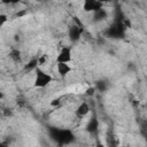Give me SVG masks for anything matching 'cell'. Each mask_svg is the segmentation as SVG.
<instances>
[{
	"label": "cell",
	"mask_w": 147,
	"mask_h": 147,
	"mask_svg": "<svg viewBox=\"0 0 147 147\" xmlns=\"http://www.w3.org/2000/svg\"><path fill=\"white\" fill-rule=\"evenodd\" d=\"M34 72L36 75H34V80H33V87L36 88H44L54 80L53 76H51L49 74H47L39 67L34 70Z\"/></svg>",
	"instance_id": "obj_1"
},
{
	"label": "cell",
	"mask_w": 147,
	"mask_h": 147,
	"mask_svg": "<svg viewBox=\"0 0 147 147\" xmlns=\"http://www.w3.org/2000/svg\"><path fill=\"white\" fill-rule=\"evenodd\" d=\"M83 10L85 13H96L103 8V3L98 0H85L82 6Z\"/></svg>",
	"instance_id": "obj_2"
},
{
	"label": "cell",
	"mask_w": 147,
	"mask_h": 147,
	"mask_svg": "<svg viewBox=\"0 0 147 147\" xmlns=\"http://www.w3.org/2000/svg\"><path fill=\"white\" fill-rule=\"evenodd\" d=\"M72 59V48L70 46H63L57 56H56V63H69Z\"/></svg>",
	"instance_id": "obj_3"
},
{
	"label": "cell",
	"mask_w": 147,
	"mask_h": 147,
	"mask_svg": "<svg viewBox=\"0 0 147 147\" xmlns=\"http://www.w3.org/2000/svg\"><path fill=\"white\" fill-rule=\"evenodd\" d=\"M55 139L61 144H69L74 137L69 130H55Z\"/></svg>",
	"instance_id": "obj_4"
},
{
	"label": "cell",
	"mask_w": 147,
	"mask_h": 147,
	"mask_svg": "<svg viewBox=\"0 0 147 147\" xmlns=\"http://www.w3.org/2000/svg\"><path fill=\"white\" fill-rule=\"evenodd\" d=\"M82 33H83V28L82 26H78L76 24H74L72 26L69 28L68 30V36H69V39L71 41H78L82 37Z\"/></svg>",
	"instance_id": "obj_5"
},
{
	"label": "cell",
	"mask_w": 147,
	"mask_h": 147,
	"mask_svg": "<svg viewBox=\"0 0 147 147\" xmlns=\"http://www.w3.org/2000/svg\"><path fill=\"white\" fill-rule=\"evenodd\" d=\"M91 111V108H90V105L87 103V102H80L79 105H78V107L76 108V110H75V114H76V116L77 117H85L88 113Z\"/></svg>",
	"instance_id": "obj_6"
},
{
	"label": "cell",
	"mask_w": 147,
	"mask_h": 147,
	"mask_svg": "<svg viewBox=\"0 0 147 147\" xmlns=\"http://www.w3.org/2000/svg\"><path fill=\"white\" fill-rule=\"evenodd\" d=\"M72 68L69 65V63H56V71L60 76L65 77L71 72Z\"/></svg>",
	"instance_id": "obj_7"
},
{
	"label": "cell",
	"mask_w": 147,
	"mask_h": 147,
	"mask_svg": "<svg viewBox=\"0 0 147 147\" xmlns=\"http://www.w3.org/2000/svg\"><path fill=\"white\" fill-rule=\"evenodd\" d=\"M98 129H99V121H98L96 117H92V118L87 122V124H86V126H85V130H86L88 133H94V132L98 131Z\"/></svg>",
	"instance_id": "obj_8"
},
{
	"label": "cell",
	"mask_w": 147,
	"mask_h": 147,
	"mask_svg": "<svg viewBox=\"0 0 147 147\" xmlns=\"http://www.w3.org/2000/svg\"><path fill=\"white\" fill-rule=\"evenodd\" d=\"M38 65H39V63H38V57H33V59H31V60L28 62V64L24 67V69L28 70V71H31V70H36V69L38 68Z\"/></svg>",
	"instance_id": "obj_9"
},
{
	"label": "cell",
	"mask_w": 147,
	"mask_h": 147,
	"mask_svg": "<svg viewBox=\"0 0 147 147\" xmlns=\"http://www.w3.org/2000/svg\"><path fill=\"white\" fill-rule=\"evenodd\" d=\"M9 57H10L13 61L17 62V61L21 60V52H20L18 49H11L10 53H9Z\"/></svg>",
	"instance_id": "obj_10"
},
{
	"label": "cell",
	"mask_w": 147,
	"mask_h": 147,
	"mask_svg": "<svg viewBox=\"0 0 147 147\" xmlns=\"http://www.w3.org/2000/svg\"><path fill=\"white\" fill-rule=\"evenodd\" d=\"M93 15H94V18H95V21H99V20H103L105 17H107V11H106V10L102 8L101 10H99V11L94 13Z\"/></svg>",
	"instance_id": "obj_11"
},
{
	"label": "cell",
	"mask_w": 147,
	"mask_h": 147,
	"mask_svg": "<svg viewBox=\"0 0 147 147\" xmlns=\"http://www.w3.org/2000/svg\"><path fill=\"white\" fill-rule=\"evenodd\" d=\"M95 88H96V91L105 92V91H107L108 85H107V83H105L103 80H100V82H98V83L95 84Z\"/></svg>",
	"instance_id": "obj_12"
},
{
	"label": "cell",
	"mask_w": 147,
	"mask_h": 147,
	"mask_svg": "<svg viewBox=\"0 0 147 147\" xmlns=\"http://www.w3.org/2000/svg\"><path fill=\"white\" fill-rule=\"evenodd\" d=\"M47 61H48V55L42 54V55L38 56V63H39V65H44V64H46Z\"/></svg>",
	"instance_id": "obj_13"
},
{
	"label": "cell",
	"mask_w": 147,
	"mask_h": 147,
	"mask_svg": "<svg viewBox=\"0 0 147 147\" xmlns=\"http://www.w3.org/2000/svg\"><path fill=\"white\" fill-rule=\"evenodd\" d=\"M95 92H96L95 86H90V87H87V88H86L85 94H86L87 96H93V95L95 94Z\"/></svg>",
	"instance_id": "obj_14"
},
{
	"label": "cell",
	"mask_w": 147,
	"mask_h": 147,
	"mask_svg": "<svg viewBox=\"0 0 147 147\" xmlns=\"http://www.w3.org/2000/svg\"><path fill=\"white\" fill-rule=\"evenodd\" d=\"M8 20H9V17H8L7 14H0V26H3L5 23H6Z\"/></svg>",
	"instance_id": "obj_15"
},
{
	"label": "cell",
	"mask_w": 147,
	"mask_h": 147,
	"mask_svg": "<svg viewBox=\"0 0 147 147\" xmlns=\"http://www.w3.org/2000/svg\"><path fill=\"white\" fill-rule=\"evenodd\" d=\"M25 15H28V10H25V9H21V10H18V11L15 14V17H17V18H22V17H24Z\"/></svg>",
	"instance_id": "obj_16"
},
{
	"label": "cell",
	"mask_w": 147,
	"mask_h": 147,
	"mask_svg": "<svg viewBox=\"0 0 147 147\" xmlns=\"http://www.w3.org/2000/svg\"><path fill=\"white\" fill-rule=\"evenodd\" d=\"M123 26H124V28H127V29H131V28H132L131 21H130L129 18H125V20L123 21Z\"/></svg>",
	"instance_id": "obj_17"
},
{
	"label": "cell",
	"mask_w": 147,
	"mask_h": 147,
	"mask_svg": "<svg viewBox=\"0 0 147 147\" xmlns=\"http://www.w3.org/2000/svg\"><path fill=\"white\" fill-rule=\"evenodd\" d=\"M60 103V99H54L52 102H51V106H57Z\"/></svg>",
	"instance_id": "obj_18"
},
{
	"label": "cell",
	"mask_w": 147,
	"mask_h": 147,
	"mask_svg": "<svg viewBox=\"0 0 147 147\" xmlns=\"http://www.w3.org/2000/svg\"><path fill=\"white\" fill-rule=\"evenodd\" d=\"M145 127L147 129V121H145Z\"/></svg>",
	"instance_id": "obj_19"
},
{
	"label": "cell",
	"mask_w": 147,
	"mask_h": 147,
	"mask_svg": "<svg viewBox=\"0 0 147 147\" xmlns=\"http://www.w3.org/2000/svg\"><path fill=\"white\" fill-rule=\"evenodd\" d=\"M145 139H146V141H147V134H146V136H145Z\"/></svg>",
	"instance_id": "obj_20"
},
{
	"label": "cell",
	"mask_w": 147,
	"mask_h": 147,
	"mask_svg": "<svg viewBox=\"0 0 147 147\" xmlns=\"http://www.w3.org/2000/svg\"><path fill=\"white\" fill-rule=\"evenodd\" d=\"M115 147H123V146H115Z\"/></svg>",
	"instance_id": "obj_21"
},
{
	"label": "cell",
	"mask_w": 147,
	"mask_h": 147,
	"mask_svg": "<svg viewBox=\"0 0 147 147\" xmlns=\"http://www.w3.org/2000/svg\"><path fill=\"white\" fill-rule=\"evenodd\" d=\"M71 147H78V146H71Z\"/></svg>",
	"instance_id": "obj_22"
},
{
	"label": "cell",
	"mask_w": 147,
	"mask_h": 147,
	"mask_svg": "<svg viewBox=\"0 0 147 147\" xmlns=\"http://www.w3.org/2000/svg\"><path fill=\"white\" fill-rule=\"evenodd\" d=\"M146 105H147V100H146Z\"/></svg>",
	"instance_id": "obj_23"
}]
</instances>
